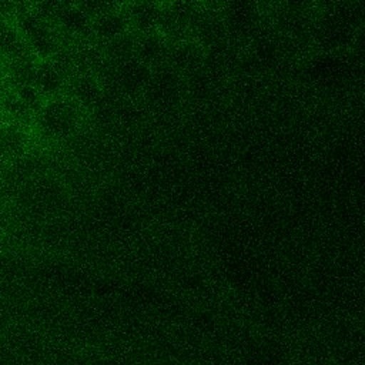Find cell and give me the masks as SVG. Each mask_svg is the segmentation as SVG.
I'll return each instance as SVG.
<instances>
[{
  "mask_svg": "<svg viewBox=\"0 0 365 365\" xmlns=\"http://www.w3.org/2000/svg\"><path fill=\"white\" fill-rule=\"evenodd\" d=\"M167 58H170V63L178 68H187L191 64H194L197 58V51L191 44H178L173 47L171 50L168 48Z\"/></svg>",
  "mask_w": 365,
  "mask_h": 365,
  "instance_id": "cell-15",
  "label": "cell"
},
{
  "mask_svg": "<svg viewBox=\"0 0 365 365\" xmlns=\"http://www.w3.org/2000/svg\"><path fill=\"white\" fill-rule=\"evenodd\" d=\"M24 57L34 56L26 47L14 21L10 17L0 16V60L7 64Z\"/></svg>",
  "mask_w": 365,
  "mask_h": 365,
  "instance_id": "cell-3",
  "label": "cell"
},
{
  "mask_svg": "<svg viewBox=\"0 0 365 365\" xmlns=\"http://www.w3.org/2000/svg\"><path fill=\"white\" fill-rule=\"evenodd\" d=\"M33 86L44 98H56L66 86V73L53 61H37Z\"/></svg>",
  "mask_w": 365,
  "mask_h": 365,
  "instance_id": "cell-4",
  "label": "cell"
},
{
  "mask_svg": "<svg viewBox=\"0 0 365 365\" xmlns=\"http://www.w3.org/2000/svg\"><path fill=\"white\" fill-rule=\"evenodd\" d=\"M125 16L128 23H131L138 31L150 34L158 27L161 7L154 3H134L128 7Z\"/></svg>",
  "mask_w": 365,
  "mask_h": 365,
  "instance_id": "cell-11",
  "label": "cell"
},
{
  "mask_svg": "<svg viewBox=\"0 0 365 365\" xmlns=\"http://www.w3.org/2000/svg\"><path fill=\"white\" fill-rule=\"evenodd\" d=\"M135 40L128 36V34H124L113 41L108 43V48H110V53L113 57L118 58L120 63L124 61V60H128L131 58V56L135 53Z\"/></svg>",
  "mask_w": 365,
  "mask_h": 365,
  "instance_id": "cell-16",
  "label": "cell"
},
{
  "mask_svg": "<svg viewBox=\"0 0 365 365\" xmlns=\"http://www.w3.org/2000/svg\"><path fill=\"white\" fill-rule=\"evenodd\" d=\"M91 21L93 19L77 4L66 3L54 26L71 37H81L91 33Z\"/></svg>",
  "mask_w": 365,
  "mask_h": 365,
  "instance_id": "cell-8",
  "label": "cell"
},
{
  "mask_svg": "<svg viewBox=\"0 0 365 365\" xmlns=\"http://www.w3.org/2000/svg\"><path fill=\"white\" fill-rule=\"evenodd\" d=\"M29 143V135L23 125L3 121L0 123V163L19 158Z\"/></svg>",
  "mask_w": 365,
  "mask_h": 365,
  "instance_id": "cell-6",
  "label": "cell"
},
{
  "mask_svg": "<svg viewBox=\"0 0 365 365\" xmlns=\"http://www.w3.org/2000/svg\"><path fill=\"white\" fill-rule=\"evenodd\" d=\"M178 78L170 70H161L160 73L150 77L145 87L147 96L153 103L170 104L178 94Z\"/></svg>",
  "mask_w": 365,
  "mask_h": 365,
  "instance_id": "cell-9",
  "label": "cell"
},
{
  "mask_svg": "<svg viewBox=\"0 0 365 365\" xmlns=\"http://www.w3.org/2000/svg\"><path fill=\"white\" fill-rule=\"evenodd\" d=\"M29 51L38 61L51 60L60 51V40L56 29L40 19L30 7L17 6L11 16Z\"/></svg>",
  "mask_w": 365,
  "mask_h": 365,
  "instance_id": "cell-1",
  "label": "cell"
},
{
  "mask_svg": "<svg viewBox=\"0 0 365 365\" xmlns=\"http://www.w3.org/2000/svg\"><path fill=\"white\" fill-rule=\"evenodd\" d=\"M80 121V107L61 97L47 100L34 115V125L38 134L47 140H63L71 135Z\"/></svg>",
  "mask_w": 365,
  "mask_h": 365,
  "instance_id": "cell-2",
  "label": "cell"
},
{
  "mask_svg": "<svg viewBox=\"0 0 365 365\" xmlns=\"http://www.w3.org/2000/svg\"><path fill=\"white\" fill-rule=\"evenodd\" d=\"M0 111L6 121L19 125H26L34 120V114L14 96V93L7 88L0 101Z\"/></svg>",
  "mask_w": 365,
  "mask_h": 365,
  "instance_id": "cell-12",
  "label": "cell"
},
{
  "mask_svg": "<svg viewBox=\"0 0 365 365\" xmlns=\"http://www.w3.org/2000/svg\"><path fill=\"white\" fill-rule=\"evenodd\" d=\"M135 54L137 60L144 63L147 67L163 63L167 58L168 47L163 36L150 33L144 34L135 43Z\"/></svg>",
  "mask_w": 365,
  "mask_h": 365,
  "instance_id": "cell-10",
  "label": "cell"
},
{
  "mask_svg": "<svg viewBox=\"0 0 365 365\" xmlns=\"http://www.w3.org/2000/svg\"><path fill=\"white\" fill-rule=\"evenodd\" d=\"M150 77V67L133 57L121 61L115 70V81L124 93H135L145 88Z\"/></svg>",
  "mask_w": 365,
  "mask_h": 365,
  "instance_id": "cell-5",
  "label": "cell"
},
{
  "mask_svg": "<svg viewBox=\"0 0 365 365\" xmlns=\"http://www.w3.org/2000/svg\"><path fill=\"white\" fill-rule=\"evenodd\" d=\"M14 96L36 115V113L41 108V106L46 103V98L38 93V90L33 84H24L19 87L10 88Z\"/></svg>",
  "mask_w": 365,
  "mask_h": 365,
  "instance_id": "cell-14",
  "label": "cell"
},
{
  "mask_svg": "<svg viewBox=\"0 0 365 365\" xmlns=\"http://www.w3.org/2000/svg\"><path fill=\"white\" fill-rule=\"evenodd\" d=\"M0 182H1V180H0Z\"/></svg>",
  "mask_w": 365,
  "mask_h": 365,
  "instance_id": "cell-18",
  "label": "cell"
},
{
  "mask_svg": "<svg viewBox=\"0 0 365 365\" xmlns=\"http://www.w3.org/2000/svg\"><path fill=\"white\" fill-rule=\"evenodd\" d=\"M6 90H7V87H6V78H4L3 68L0 67V101H1V97H3V94H4Z\"/></svg>",
  "mask_w": 365,
  "mask_h": 365,
  "instance_id": "cell-17",
  "label": "cell"
},
{
  "mask_svg": "<svg viewBox=\"0 0 365 365\" xmlns=\"http://www.w3.org/2000/svg\"><path fill=\"white\" fill-rule=\"evenodd\" d=\"M128 27L127 16L118 10L111 9L91 21V34H94L98 40L103 41H113L125 34Z\"/></svg>",
  "mask_w": 365,
  "mask_h": 365,
  "instance_id": "cell-7",
  "label": "cell"
},
{
  "mask_svg": "<svg viewBox=\"0 0 365 365\" xmlns=\"http://www.w3.org/2000/svg\"><path fill=\"white\" fill-rule=\"evenodd\" d=\"M71 90H73V101L78 107L91 108V107H96L98 104V101L101 100L100 87H98L97 81L94 78H91L90 76L78 77L73 83Z\"/></svg>",
  "mask_w": 365,
  "mask_h": 365,
  "instance_id": "cell-13",
  "label": "cell"
}]
</instances>
